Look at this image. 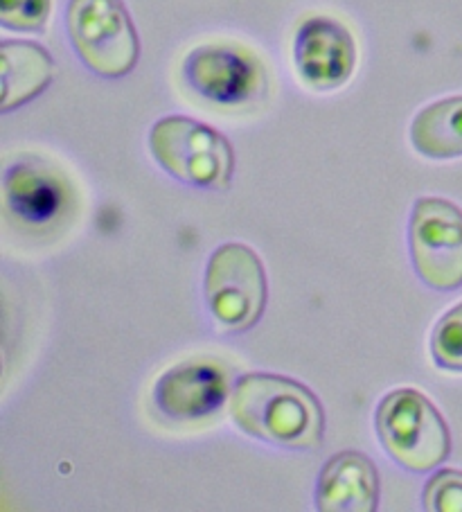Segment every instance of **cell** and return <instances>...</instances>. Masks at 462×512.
Masks as SVG:
<instances>
[{"label":"cell","instance_id":"cell-1","mask_svg":"<svg viewBox=\"0 0 462 512\" xmlns=\"http://www.w3.org/2000/svg\"><path fill=\"white\" fill-rule=\"evenodd\" d=\"M230 418L246 436L287 449H316L325 434V411L312 388L273 373L237 379Z\"/></svg>","mask_w":462,"mask_h":512},{"label":"cell","instance_id":"cell-2","mask_svg":"<svg viewBox=\"0 0 462 512\" xmlns=\"http://www.w3.org/2000/svg\"><path fill=\"white\" fill-rule=\"evenodd\" d=\"M375 427L386 454L408 472H431L451 454L447 422L417 388L390 391L377 406Z\"/></svg>","mask_w":462,"mask_h":512},{"label":"cell","instance_id":"cell-3","mask_svg":"<svg viewBox=\"0 0 462 512\" xmlns=\"http://www.w3.org/2000/svg\"><path fill=\"white\" fill-rule=\"evenodd\" d=\"M149 152L176 181L192 188L226 190L235 174L228 138L203 122L167 116L149 131Z\"/></svg>","mask_w":462,"mask_h":512},{"label":"cell","instance_id":"cell-4","mask_svg":"<svg viewBox=\"0 0 462 512\" xmlns=\"http://www.w3.org/2000/svg\"><path fill=\"white\" fill-rule=\"evenodd\" d=\"M66 30L77 57L95 75L120 79L136 68L140 39L122 0H70Z\"/></svg>","mask_w":462,"mask_h":512},{"label":"cell","instance_id":"cell-5","mask_svg":"<svg viewBox=\"0 0 462 512\" xmlns=\"http://www.w3.org/2000/svg\"><path fill=\"white\" fill-rule=\"evenodd\" d=\"M203 291L219 328L226 332L255 328L269 303V280L260 255L239 242L219 246L208 260Z\"/></svg>","mask_w":462,"mask_h":512},{"label":"cell","instance_id":"cell-6","mask_svg":"<svg viewBox=\"0 0 462 512\" xmlns=\"http://www.w3.org/2000/svg\"><path fill=\"white\" fill-rule=\"evenodd\" d=\"M408 249L415 273L435 291L462 287V210L440 197L415 201L408 222Z\"/></svg>","mask_w":462,"mask_h":512},{"label":"cell","instance_id":"cell-7","mask_svg":"<svg viewBox=\"0 0 462 512\" xmlns=\"http://www.w3.org/2000/svg\"><path fill=\"white\" fill-rule=\"evenodd\" d=\"M183 77L194 93L219 107H246L269 91L262 61L251 50L226 43L194 48L183 61Z\"/></svg>","mask_w":462,"mask_h":512},{"label":"cell","instance_id":"cell-8","mask_svg":"<svg viewBox=\"0 0 462 512\" xmlns=\"http://www.w3.org/2000/svg\"><path fill=\"white\" fill-rule=\"evenodd\" d=\"M5 208L25 231H52L64 222L73 190L57 167L39 158H21L7 165L3 176Z\"/></svg>","mask_w":462,"mask_h":512},{"label":"cell","instance_id":"cell-9","mask_svg":"<svg viewBox=\"0 0 462 512\" xmlns=\"http://www.w3.org/2000/svg\"><path fill=\"white\" fill-rule=\"evenodd\" d=\"M293 64L302 84L330 93L350 82L357 68V43L343 23L330 16H312L293 39Z\"/></svg>","mask_w":462,"mask_h":512},{"label":"cell","instance_id":"cell-10","mask_svg":"<svg viewBox=\"0 0 462 512\" xmlns=\"http://www.w3.org/2000/svg\"><path fill=\"white\" fill-rule=\"evenodd\" d=\"M230 395L228 370L212 359H188L158 377L154 406L174 422H197L224 409Z\"/></svg>","mask_w":462,"mask_h":512},{"label":"cell","instance_id":"cell-11","mask_svg":"<svg viewBox=\"0 0 462 512\" xmlns=\"http://www.w3.org/2000/svg\"><path fill=\"white\" fill-rule=\"evenodd\" d=\"M379 497V472L361 452L332 456L318 476L316 508L321 512H375Z\"/></svg>","mask_w":462,"mask_h":512},{"label":"cell","instance_id":"cell-12","mask_svg":"<svg viewBox=\"0 0 462 512\" xmlns=\"http://www.w3.org/2000/svg\"><path fill=\"white\" fill-rule=\"evenodd\" d=\"M3 59V102L0 111L10 113L39 97L55 79V61L34 41L5 39L0 43Z\"/></svg>","mask_w":462,"mask_h":512},{"label":"cell","instance_id":"cell-13","mask_svg":"<svg viewBox=\"0 0 462 512\" xmlns=\"http://www.w3.org/2000/svg\"><path fill=\"white\" fill-rule=\"evenodd\" d=\"M411 145L433 161L462 156V95L444 97L424 107L411 122Z\"/></svg>","mask_w":462,"mask_h":512},{"label":"cell","instance_id":"cell-14","mask_svg":"<svg viewBox=\"0 0 462 512\" xmlns=\"http://www.w3.org/2000/svg\"><path fill=\"white\" fill-rule=\"evenodd\" d=\"M431 355L442 370L462 373V303L442 316L431 334Z\"/></svg>","mask_w":462,"mask_h":512},{"label":"cell","instance_id":"cell-15","mask_svg":"<svg viewBox=\"0 0 462 512\" xmlns=\"http://www.w3.org/2000/svg\"><path fill=\"white\" fill-rule=\"evenodd\" d=\"M52 12V0H0V25L14 32H41Z\"/></svg>","mask_w":462,"mask_h":512},{"label":"cell","instance_id":"cell-16","mask_svg":"<svg viewBox=\"0 0 462 512\" xmlns=\"http://www.w3.org/2000/svg\"><path fill=\"white\" fill-rule=\"evenodd\" d=\"M422 506L429 512H462V472L440 470L426 481Z\"/></svg>","mask_w":462,"mask_h":512}]
</instances>
